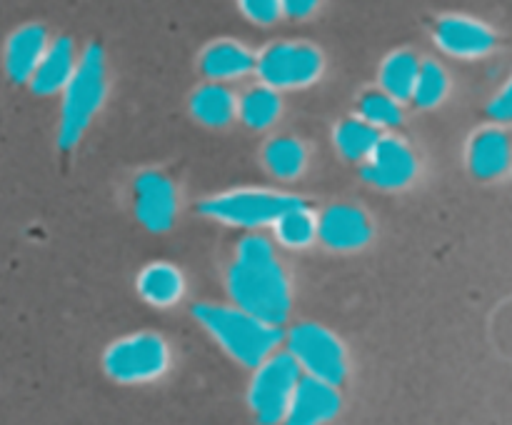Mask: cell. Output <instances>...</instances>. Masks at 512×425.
<instances>
[{
  "instance_id": "6da1fadb",
  "label": "cell",
  "mask_w": 512,
  "mask_h": 425,
  "mask_svg": "<svg viewBox=\"0 0 512 425\" xmlns=\"http://www.w3.org/2000/svg\"><path fill=\"white\" fill-rule=\"evenodd\" d=\"M228 293L235 308L265 323L280 328L288 320L293 305L290 280L268 238L253 233L240 240L228 270Z\"/></svg>"
},
{
  "instance_id": "7a4b0ae2",
  "label": "cell",
  "mask_w": 512,
  "mask_h": 425,
  "mask_svg": "<svg viewBox=\"0 0 512 425\" xmlns=\"http://www.w3.org/2000/svg\"><path fill=\"white\" fill-rule=\"evenodd\" d=\"M195 320L213 335L220 348L245 368H255L283 345L285 333L255 315L230 305L200 303L193 308Z\"/></svg>"
},
{
  "instance_id": "3957f363",
  "label": "cell",
  "mask_w": 512,
  "mask_h": 425,
  "mask_svg": "<svg viewBox=\"0 0 512 425\" xmlns=\"http://www.w3.org/2000/svg\"><path fill=\"white\" fill-rule=\"evenodd\" d=\"M108 95V68L105 53L98 43H90L85 53L75 63L73 75L63 88V105H60L58 145L63 150H73L83 140L95 115L100 113Z\"/></svg>"
},
{
  "instance_id": "277c9868",
  "label": "cell",
  "mask_w": 512,
  "mask_h": 425,
  "mask_svg": "<svg viewBox=\"0 0 512 425\" xmlns=\"http://www.w3.org/2000/svg\"><path fill=\"white\" fill-rule=\"evenodd\" d=\"M300 203H305V200L293 193L245 188L205 198L200 203V213L205 218L218 220V223L235 225V228H265V225H273L285 210L295 208Z\"/></svg>"
},
{
  "instance_id": "5b68a950",
  "label": "cell",
  "mask_w": 512,
  "mask_h": 425,
  "mask_svg": "<svg viewBox=\"0 0 512 425\" xmlns=\"http://www.w3.org/2000/svg\"><path fill=\"white\" fill-rule=\"evenodd\" d=\"M300 378H303V370L298 368V363H295L288 350L285 353L275 350L263 363L255 365L248 403L258 425L283 423L285 410H288Z\"/></svg>"
},
{
  "instance_id": "8992f818",
  "label": "cell",
  "mask_w": 512,
  "mask_h": 425,
  "mask_svg": "<svg viewBox=\"0 0 512 425\" xmlns=\"http://www.w3.org/2000/svg\"><path fill=\"white\" fill-rule=\"evenodd\" d=\"M103 368L118 383H150L170 368V348L163 335L143 333L115 340L103 355Z\"/></svg>"
},
{
  "instance_id": "52a82bcc",
  "label": "cell",
  "mask_w": 512,
  "mask_h": 425,
  "mask_svg": "<svg viewBox=\"0 0 512 425\" xmlns=\"http://www.w3.org/2000/svg\"><path fill=\"white\" fill-rule=\"evenodd\" d=\"M288 353L310 378L343 385L348 378V353L338 335L318 323H300L285 333Z\"/></svg>"
},
{
  "instance_id": "ba28073f",
  "label": "cell",
  "mask_w": 512,
  "mask_h": 425,
  "mask_svg": "<svg viewBox=\"0 0 512 425\" xmlns=\"http://www.w3.org/2000/svg\"><path fill=\"white\" fill-rule=\"evenodd\" d=\"M325 60L315 45L310 43H273L255 58V73L263 85L273 90L308 88L323 75Z\"/></svg>"
},
{
  "instance_id": "9c48e42d",
  "label": "cell",
  "mask_w": 512,
  "mask_h": 425,
  "mask_svg": "<svg viewBox=\"0 0 512 425\" xmlns=\"http://www.w3.org/2000/svg\"><path fill=\"white\" fill-rule=\"evenodd\" d=\"M133 213L150 233L173 228L178 215V193L173 180L160 170H143L133 183Z\"/></svg>"
},
{
  "instance_id": "30bf717a",
  "label": "cell",
  "mask_w": 512,
  "mask_h": 425,
  "mask_svg": "<svg viewBox=\"0 0 512 425\" xmlns=\"http://www.w3.org/2000/svg\"><path fill=\"white\" fill-rule=\"evenodd\" d=\"M363 178L383 190H403L418 175V160L410 145L395 135H380L375 148L370 150Z\"/></svg>"
},
{
  "instance_id": "8fae6325",
  "label": "cell",
  "mask_w": 512,
  "mask_h": 425,
  "mask_svg": "<svg viewBox=\"0 0 512 425\" xmlns=\"http://www.w3.org/2000/svg\"><path fill=\"white\" fill-rule=\"evenodd\" d=\"M433 38L443 53L463 60L485 58L498 43L488 25L468 15H440L433 25Z\"/></svg>"
},
{
  "instance_id": "7c38bea8",
  "label": "cell",
  "mask_w": 512,
  "mask_h": 425,
  "mask_svg": "<svg viewBox=\"0 0 512 425\" xmlns=\"http://www.w3.org/2000/svg\"><path fill=\"white\" fill-rule=\"evenodd\" d=\"M318 238L330 250L355 253L373 240V223H370L368 213L358 205H330L318 220Z\"/></svg>"
},
{
  "instance_id": "4fadbf2b",
  "label": "cell",
  "mask_w": 512,
  "mask_h": 425,
  "mask_svg": "<svg viewBox=\"0 0 512 425\" xmlns=\"http://www.w3.org/2000/svg\"><path fill=\"white\" fill-rule=\"evenodd\" d=\"M343 408L338 385L303 375L280 425H325Z\"/></svg>"
},
{
  "instance_id": "5bb4252c",
  "label": "cell",
  "mask_w": 512,
  "mask_h": 425,
  "mask_svg": "<svg viewBox=\"0 0 512 425\" xmlns=\"http://www.w3.org/2000/svg\"><path fill=\"white\" fill-rule=\"evenodd\" d=\"M50 38L48 30L43 28L40 23H28L23 28L15 30L13 35L5 43V53H3V63H5V73L13 83H28L33 70L38 68L40 58L48 50Z\"/></svg>"
},
{
  "instance_id": "9a60e30c",
  "label": "cell",
  "mask_w": 512,
  "mask_h": 425,
  "mask_svg": "<svg viewBox=\"0 0 512 425\" xmlns=\"http://www.w3.org/2000/svg\"><path fill=\"white\" fill-rule=\"evenodd\" d=\"M510 135L505 128H483L470 138L468 165L470 173L480 180H498L510 170Z\"/></svg>"
},
{
  "instance_id": "2e32d148",
  "label": "cell",
  "mask_w": 512,
  "mask_h": 425,
  "mask_svg": "<svg viewBox=\"0 0 512 425\" xmlns=\"http://www.w3.org/2000/svg\"><path fill=\"white\" fill-rule=\"evenodd\" d=\"M75 63V45L73 40L60 35L53 43L48 45V50L40 58L38 68L30 75V88H33L35 95H55L63 93V88L68 85L70 75H73Z\"/></svg>"
},
{
  "instance_id": "e0dca14e",
  "label": "cell",
  "mask_w": 512,
  "mask_h": 425,
  "mask_svg": "<svg viewBox=\"0 0 512 425\" xmlns=\"http://www.w3.org/2000/svg\"><path fill=\"white\" fill-rule=\"evenodd\" d=\"M200 70L210 83H228L255 70V55L238 40H215L200 55Z\"/></svg>"
},
{
  "instance_id": "ac0fdd59",
  "label": "cell",
  "mask_w": 512,
  "mask_h": 425,
  "mask_svg": "<svg viewBox=\"0 0 512 425\" xmlns=\"http://www.w3.org/2000/svg\"><path fill=\"white\" fill-rule=\"evenodd\" d=\"M140 298L148 300L158 308H170L178 303L185 293V280L175 265L170 263H150L138 275Z\"/></svg>"
},
{
  "instance_id": "d6986e66",
  "label": "cell",
  "mask_w": 512,
  "mask_h": 425,
  "mask_svg": "<svg viewBox=\"0 0 512 425\" xmlns=\"http://www.w3.org/2000/svg\"><path fill=\"white\" fill-rule=\"evenodd\" d=\"M190 110L208 128H225L238 115V98L223 83H208L195 90Z\"/></svg>"
},
{
  "instance_id": "ffe728a7",
  "label": "cell",
  "mask_w": 512,
  "mask_h": 425,
  "mask_svg": "<svg viewBox=\"0 0 512 425\" xmlns=\"http://www.w3.org/2000/svg\"><path fill=\"white\" fill-rule=\"evenodd\" d=\"M418 68L420 60L410 50H395L380 65V90L398 103H405L413 95Z\"/></svg>"
},
{
  "instance_id": "44dd1931",
  "label": "cell",
  "mask_w": 512,
  "mask_h": 425,
  "mask_svg": "<svg viewBox=\"0 0 512 425\" xmlns=\"http://www.w3.org/2000/svg\"><path fill=\"white\" fill-rule=\"evenodd\" d=\"M280 110H283V100H280L278 90L268 88V85H255V88L245 90L243 98L238 100L240 120L253 130H268L280 118Z\"/></svg>"
},
{
  "instance_id": "7402d4cb",
  "label": "cell",
  "mask_w": 512,
  "mask_h": 425,
  "mask_svg": "<svg viewBox=\"0 0 512 425\" xmlns=\"http://www.w3.org/2000/svg\"><path fill=\"white\" fill-rule=\"evenodd\" d=\"M265 165L280 180H295L303 175L308 165V150L298 138H273L265 145Z\"/></svg>"
},
{
  "instance_id": "603a6c76",
  "label": "cell",
  "mask_w": 512,
  "mask_h": 425,
  "mask_svg": "<svg viewBox=\"0 0 512 425\" xmlns=\"http://www.w3.org/2000/svg\"><path fill=\"white\" fill-rule=\"evenodd\" d=\"M275 238L285 245V248H308L315 238H318V218L308 203H300L295 208L285 210L278 220L273 223Z\"/></svg>"
},
{
  "instance_id": "cb8c5ba5",
  "label": "cell",
  "mask_w": 512,
  "mask_h": 425,
  "mask_svg": "<svg viewBox=\"0 0 512 425\" xmlns=\"http://www.w3.org/2000/svg\"><path fill=\"white\" fill-rule=\"evenodd\" d=\"M380 133L378 128L368 125L360 118H345L335 125L333 140L338 145L340 153L348 160H365L370 155V150L378 143Z\"/></svg>"
},
{
  "instance_id": "d4e9b609",
  "label": "cell",
  "mask_w": 512,
  "mask_h": 425,
  "mask_svg": "<svg viewBox=\"0 0 512 425\" xmlns=\"http://www.w3.org/2000/svg\"><path fill=\"white\" fill-rule=\"evenodd\" d=\"M450 78L445 68L435 60H423L418 68V78H415L413 95L418 108H438L445 98H448Z\"/></svg>"
},
{
  "instance_id": "484cf974",
  "label": "cell",
  "mask_w": 512,
  "mask_h": 425,
  "mask_svg": "<svg viewBox=\"0 0 512 425\" xmlns=\"http://www.w3.org/2000/svg\"><path fill=\"white\" fill-rule=\"evenodd\" d=\"M360 120H365L373 128L393 130L403 123V108L398 100L385 95L383 90H365L358 100Z\"/></svg>"
},
{
  "instance_id": "4316f807",
  "label": "cell",
  "mask_w": 512,
  "mask_h": 425,
  "mask_svg": "<svg viewBox=\"0 0 512 425\" xmlns=\"http://www.w3.org/2000/svg\"><path fill=\"white\" fill-rule=\"evenodd\" d=\"M240 10L245 13V18L253 20L258 25H273L275 20L283 15L280 10V0H238Z\"/></svg>"
},
{
  "instance_id": "83f0119b",
  "label": "cell",
  "mask_w": 512,
  "mask_h": 425,
  "mask_svg": "<svg viewBox=\"0 0 512 425\" xmlns=\"http://www.w3.org/2000/svg\"><path fill=\"white\" fill-rule=\"evenodd\" d=\"M488 115L498 123H508L512 118V85L505 83V88L500 90L493 98V103L488 105Z\"/></svg>"
},
{
  "instance_id": "f1b7e54d",
  "label": "cell",
  "mask_w": 512,
  "mask_h": 425,
  "mask_svg": "<svg viewBox=\"0 0 512 425\" xmlns=\"http://www.w3.org/2000/svg\"><path fill=\"white\" fill-rule=\"evenodd\" d=\"M320 0H280V10L290 18H308L318 10Z\"/></svg>"
}]
</instances>
